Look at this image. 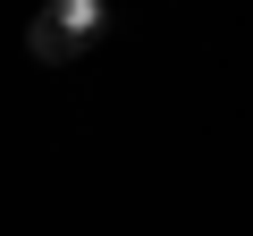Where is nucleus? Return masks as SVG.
<instances>
[{"instance_id":"obj_1","label":"nucleus","mask_w":253,"mask_h":236,"mask_svg":"<svg viewBox=\"0 0 253 236\" xmlns=\"http://www.w3.org/2000/svg\"><path fill=\"white\" fill-rule=\"evenodd\" d=\"M93 34H101V0H51V9L26 26V51H34L42 68H68Z\"/></svg>"}]
</instances>
